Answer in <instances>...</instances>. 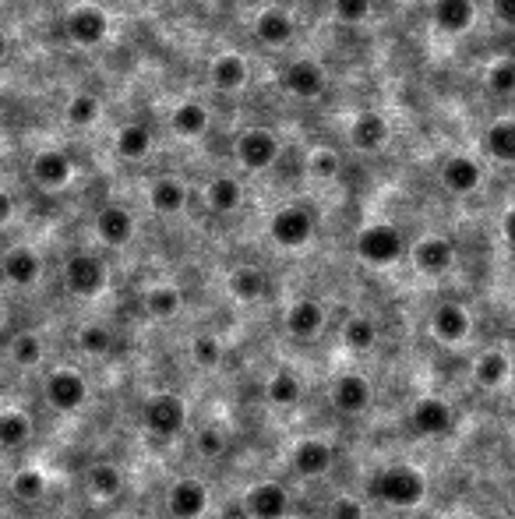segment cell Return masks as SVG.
<instances>
[{"instance_id":"obj_4","label":"cell","mask_w":515,"mask_h":519,"mask_svg":"<svg viewBox=\"0 0 515 519\" xmlns=\"http://www.w3.org/2000/svg\"><path fill=\"white\" fill-rule=\"evenodd\" d=\"M269 237L286 251L307 248L314 237V212L304 209V205H283V209L269 219Z\"/></svg>"},{"instance_id":"obj_51","label":"cell","mask_w":515,"mask_h":519,"mask_svg":"<svg viewBox=\"0 0 515 519\" xmlns=\"http://www.w3.org/2000/svg\"><path fill=\"white\" fill-rule=\"evenodd\" d=\"M4 57H8V36L0 32V61H4Z\"/></svg>"},{"instance_id":"obj_53","label":"cell","mask_w":515,"mask_h":519,"mask_svg":"<svg viewBox=\"0 0 515 519\" xmlns=\"http://www.w3.org/2000/svg\"><path fill=\"white\" fill-rule=\"evenodd\" d=\"M124 4H131V0H124Z\"/></svg>"},{"instance_id":"obj_21","label":"cell","mask_w":515,"mask_h":519,"mask_svg":"<svg viewBox=\"0 0 515 519\" xmlns=\"http://www.w3.org/2000/svg\"><path fill=\"white\" fill-rule=\"evenodd\" d=\"M441 184H445L452 195H473V191L484 184V166L470 156H452L441 166Z\"/></svg>"},{"instance_id":"obj_23","label":"cell","mask_w":515,"mask_h":519,"mask_svg":"<svg viewBox=\"0 0 515 519\" xmlns=\"http://www.w3.org/2000/svg\"><path fill=\"white\" fill-rule=\"evenodd\" d=\"M39 272H43V262L32 248H11L0 258V276L8 279L11 286H32L39 283Z\"/></svg>"},{"instance_id":"obj_7","label":"cell","mask_w":515,"mask_h":519,"mask_svg":"<svg viewBox=\"0 0 515 519\" xmlns=\"http://www.w3.org/2000/svg\"><path fill=\"white\" fill-rule=\"evenodd\" d=\"M279 138L269 128H251L237 138V163L244 170H269L279 159Z\"/></svg>"},{"instance_id":"obj_35","label":"cell","mask_w":515,"mask_h":519,"mask_svg":"<svg viewBox=\"0 0 515 519\" xmlns=\"http://www.w3.org/2000/svg\"><path fill=\"white\" fill-rule=\"evenodd\" d=\"M32 438V421L22 410H4L0 414V449H22Z\"/></svg>"},{"instance_id":"obj_44","label":"cell","mask_w":515,"mask_h":519,"mask_svg":"<svg viewBox=\"0 0 515 519\" xmlns=\"http://www.w3.org/2000/svg\"><path fill=\"white\" fill-rule=\"evenodd\" d=\"M484 85H487V92H494V96H512L515 92V61L512 57L494 61L484 75Z\"/></svg>"},{"instance_id":"obj_6","label":"cell","mask_w":515,"mask_h":519,"mask_svg":"<svg viewBox=\"0 0 515 519\" xmlns=\"http://www.w3.org/2000/svg\"><path fill=\"white\" fill-rule=\"evenodd\" d=\"M64 286H68L75 297H96L103 294L106 286V265L99 255H89V251H78L64 262Z\"/></svg>"},{"instance_id":"obj_28","label":"cell","mask_w":515,"mask_h":519,"mask_svg":"<svg viewBox=\"0 0 515 519\" xmlns=\"http://www.w3.org/2000/svg\"><path fill=\"white\" fill-rule=\"evenodd\" d=\"M226 286H230V294L237 297L240 304H254L265 297L269 279H265L262 269H254V265H237V269L230 272V279H226Z\"/></svg>"},{"instance_id":"obj_18","label":"cell","mask_w":515,"mask_h":519,"mask_svg":"<svg viewBox=\"0 0 515 519\" xmlns=\"http://www.w3.org/2000/svg\"><path fill=\"white\" fill-rule=\"evenodd\" d=\"M346 135H350V145L357 152H378V149H385L392 128L378 110H360L350 121V131H346Z\"/></svg>"},{"instance_id":"obj_46","label":"cell","mask_w":515,"mask_h":519,"mask_svg":"<svg viewBox=\"0 0 515 519\" xmlns=\"http://www.w3.org/2000/svg\"><path fill=\"white\" fill-rule=\"evenodd\" d=\"M371 15V0H336V18L346 25H360Z\"/></svg>"},{"instance_id":"obj_48","label":"cell","mask_w":515,"mask_h":519,"mask_svg":"<svg viewBox=\"0 0 515 519\" xmlns=\"http://www.w3.org/2000/svg\"><path fill=\"white\" fill-rule=\"evenodd\" d=\"M494 15H498V22L515 25V0H494Z\"/></svg>"},{"instance_id":"obj_15","label":"cell","mask_w":515,"mask_h":519,"mask_svg":"<svg viewBox=\"0 0 515 519\" xmlns=\"http://www.w3.org/2000/svg\"><path fill=\"white\" fill-rule=\"evenodd\" d=\"M290 463L300 477H325L336 463V452L325 438H300L290 452Z\"/></svg>"},{"instance_id":"obj_26","label":"cell","mask_w":515,"mask_h":519,"mask_svg":"<svg viewBox=\"0 0 515 519\" xmlns=\"http://www.w3.org/2000/svg\"><path fill=\"white\" fill-rule=\"evenodd\" d=\"M205 202H209V209L219 212V216H230V212H237L240 205H244V188H240L237 177L219 173V177L209 181V188H205Z\"/></svg>"},{"instance_id":"obj_33","label":"cell","mask_w":515,"mask_h":519,"mask_svg":"<svg viewBox=\"0 0 515 519\" xmlns=\"http://www.w3.org/2000/svg\"><path fill=\"white\" fill-rule=\"evenodd\" d=\"M113 149L120 159H145L152 149V131L145 124H124L113 138Z\"/></svg>"},{"instance_id":"obj_22","label":"cell","mask_w":515,"mask_h":519,"mask_svg":"<svg viewBox=\"0 0 515 519\" xmlns=\"http://www.w3.org/2000/svg\"><path fill=\"white\" fill-rule=\"evenodd\" d=\"M434 25L448 36H463L477 22V4L473 0H434Z\"/></svg>"},{"instance_id":"obj_42","label":"cell","mask_w":515,"mask_h":519,"mask_svg":"<svg viewBox=\"0 0 515 519\" xmlns=\"http://www.w3.org/2000/svg\"><path fill=\"white\" fill-rule=\"evenodd\" d=\"M78 346H82L85 354L103 357V354H110L113 350V332L106 329L103 322H89V325L78 329Z\"/></svg>"},{"instance_id":"obj_29","label":"cell","mask_w":515,"mask_h":519,"mask_svg":"<svg viewBox=\"0 0 515 519\" xmlns=\"http://www.w3.org/2000/svg\"><path fill=\"white\" fill-rule=\"evenodd\" d=\"M508 375H512V361H508V354H501V350H484V354L473 361V382H477L480 389H501V385L508 382Z\"/></svg>"},{"instance_id":"obj_14","label":"cell","mask_w":515,"mask_h":519,"mask_svg":"<svg viewBox=\"0 0 515 519\" xmlns=\"http://www.w3.org/2000/svg\"><path fill=\"white\" fill-rule=\"evenodd\" d=\"M29 170H32V181L46 191L68 188V181L75 177V166H71V159L60 149H39L36 156H32Z\"/></svg>"},{"instance_id":"obj_8","label":"cell","mask_w":515,"mask_h":519,"mask_svg":"<svg viewBox=\"0 0 515 519\" xmlns=\"http://www.w3.org/2000/svg\"><path fill=\"white\" fill-rule=\"evenodd\" d=\"M279 82H283V89L290 92V96L318 99L321 92H325V85H329V78H325V68H321L318 61H311V57H297V61L286 64V71Z\"/></svg>"},{"instance_id":"obj_52","label":"cell","mask_w":515,"mask_h":519,"mask_svg":"<svg viewBox=\"0 0 515 519\" xmlns=\"http://www.w3.org/2000/svg\"><path fill=\"white\" fill-rule=\"evenodd\" d=\"M456 519H484V516H473V512H463V516H456Z\"/></svg>"},{"instance_id":"obj_54","label":"cell","mask_w":515,"mask_h":519,"mask_svg":"<svg viewBox=\"0 0 515 519\" xmlns=\"http://www.w3.org/2000/svg\"><path fill=\"white\" fill-rule=\"evenodd\" d=\"M512 407H515V403H512Z\"/></svg>"},{"instance_id":"obj_19","label":"cell","mask_w":515,"mask_h":519,"mask_svg":"<svg viewBox=\"0 0 515 519\" xmlns=\"http://www.w3.org/2000/svg\"><path fill=\"white\" fill-rule=\"evenodd\" d=\"M96 237L106 248H124L135 237V216L124 205H106L96 212Z\"/></svg>"},{"instance_id":"obj_41","label":"cell","mask_w":515,"mask_h":519,"mask_svg":"<svg viewBox=\"0 0 515 519\" xmlns=\"http://www.w3.org/2000/svg\"><path fill=\"white\" fill-rule=\"evenodd\" d=\"M11 495L18 498V502H39V498L46 495V477L43 470L36 467H22L15 477H11Z\"/></svg>"},{"instance_id":"obj_12","label":"cell","mask_w":515,"mask_h":519,"mask_svg":"<svg viewBox=\"0 0 515 519\" xmlns=\"http://www.w3.org/2000/svg\"><path fill=\"white\" fill-rule=\"evenodd\" d=\"M166 509H170L173 519H198L209 509V488L198 477H180L166 491Z\"/></svg>"},{"instance_id":"obj_17","label":"cell","mask_w":515,"mask_h":519,"mask_svg":"<svg viewBox=\"0 0 515 519\" xmlns=\"http://www.w3.org/2000/svg\"><path fill=\"white\" fill-rule=\"evenodd\" d=\"M410 421L420 435H448V431L456 428V410L448 407L445 399L438 396H424L413 403L410 410Z\"/></svg>"},{"instance_id":"obj_27","label":"cell","mask_w":515,"mask_h":519,"mask_svg":"<svg viewBox=\"0 0 515 519\" xmlns=\"http://www.w3.org/2000/svg\"><path fill=\"white\" fill-rule=\"evenodd\" d=\"M254 36L265 46H286L293 39V18L283 8H265L254 18Z\"/></svg>"},{"instance_id":"obj_1","label":"cell","mask_w":515,"mask_h":519,"mask_svg":"<svg viewBox=\"0 0 515 519\" xmlns=\"http://www.w3.org/2000/svg\"><path fill=\"white\" fill-rule=\"evenodd\" d=\"M371 484L374 495L385 505H392V509H417L427 498V477L417 467H410V463H396V467L381 470Z\"/></svg>"},{"instance_id":"obj_47","label":"cell","mask_w":515,"mask_h":519,"mask_svg":"<svg viewBox=\"0 0 515 519\" xmlns=\"http://www.w3.org/2000/svg\"><path fill=\"white\" fill-rule=\"evenodd\" d=\"M329 519H367V509L360 498L339 495V498H332V505H329Z\"/></svg>"},{"instance_id":"obj_2","label":"cell","mask_w":515,"mask_h":519,"mask_svg":"<svg viewBox=\"0 0 515 519\" xmlns=\"http://www.w3.org/2000/svg\"><path fill=\"white\" fill-rule=\"evenodd\" d=\"M357 258L364 265H374V269H389L396 265L399 258L406 255V241H403V230L392 223H371L364 226L357 234V244H353Z\"/></svg>"},{"instance_id":"obj_9","label":"cell","mask_w":515,"mask_h":519,"mask_svg":"<svg viewBox=\"0 0 515 519\" xmlns=\"http://www.w3.org/2000/svg\"><path fill=\"white\" fill-rule=\"evenodd\" d=\"M371 403H374L371 382H367L364 375H357V371H346V375H339L336 382H332V407H336L339 414L357 417L364 414V410H371Z\"/></svg>"},{"instance_id":"obj_49","label":"cell","mask_w":515,"mask_h":519,"mask_svg":"<svg viewBox=\"0 0 515 519\" xmlns=\"http://www.w3.org/2000/svg\"><path fill=\"white\" fill-rule=\"evenodd\" d=\"M501 234H505V244L515 251V205L505 212V219H501Z\"/></svg>"},{"instance_id":"obj_30","label":"cell","mask_w":515,"mask_h":519,"mask_svg":"<svg viewBox=\"0 0 515 519\" xmlns=\"http://www.w3.org/2000/svg\"><path fill=\"white\" fill-rule=\"evenodd\" d=\"M265 399H269L272 407H297L300 399H304V382H300L297 371L279 368L276 375L265 382Z\"/></svg>"},{"instance_id":"obj_20","label":"cell","mask_w":515,"mask_h":519,"mask_svg":"<svg viewBox=\"0 0 515 519\" xmlns=\"http://www.w3.org/2000/svg\"><path fill=\"white\" fill-rule=\"evenodd\" d=\"M283 325L293 339H314L321 329H325V304L314 301V297H304V301L286 308Z\"/></svg>"},{"instance_id":"obj_38","label":"cell","mask_w":515,"mask_h":519,"mask_svg":"<svg viewBox=\"0 0 515 519\" xmlns=\"http://www.w3.org/2000/svg\"><path fill=\"white\" fill-rule=\"evenodd\" d=\"M11 361L25 371L39 368V364H43V339H39L36 332H18V336L11 339Z\"/></svg>"},{"instance_id":"obj_13","label":"cell","mask_w":515,"mask_h":519,"mask_svg":"<svg viewBox=\"0 0 515 519\" xmlns=\"http://www.w3.org/2000/svg\"><path fill=\"white\" fill-rule=\"evenodd\" d=\"M244 512L251 519H286V512H290V495H286V488L276 481L254 484L244 495Z\"/></svg>"},{"instance_id":"obj_3","label":"cell","mask_w":515,"mask_h":519,"mask_svg":"<svg viewBox=\"0 0 515 519\" xmlns=\"http://www.w3.org/2000/svg\"><path fill=\"white\" fill-rule=\"evenodd\" d=\"M142 424L156 438H177L187 428V403L173 392H156V396L145 399Z\"/></svg>"},{"instance_id":"obj_5","label":"cell","mask_w":515,"mask_h":519,"mask_svg":"<svg viewBox=\"0 0 515 519\" xmlns=\"http://www.w3.org/2000/svg\"><path fill=\"white\" fill-rule=\"evenodd\" d=\"M43 396L60 414H75V410H82L85 403H89V382H85V375H78L75 368H57L46 375Z\"/></svg>"},{"instance_id":"obj_24","label":"cell","mask_w":515,"mask_h":519,"mask_svg":"<svg viewBox=\"0 0 515 519\" xmlns=\"http://www.w3.org/2000/svg\"><path fill=\"white\" fill-rule=\"evenodd\" d=\"M187 198H191V191H187V184L180 181V177H156V181L149 184V205L159 216H177V212H184Z\"/></svg>"},{"instance_id":"obj_32","label":"cell","mask_w":515,"mask_h":519,"mask_svg":"<svg viewBox=\"0 0 515 519\" xmlns=\"http://www.w3.org/2000/svg\"><path fill=\"white\" fill-rule=\"evenodd\" d=\"M487 156L498 159V163H515V121L512 117H501L487 128L484 135Z\"/></svg>"},{"instance_id":"obj_43","label":"cell","mask_w":515,"mask_h":519,"mask_svg":"<svg viewBox=\"0 0 515 519\" xmlns=\"http://www.w3.org/2000/svg\"><path fill=\"white\" fill-rule=\"evenodd\" d=\"M191 361L205 371L219 368V364H223V343H219L212 332H202V336L191 339Z\"/></svg>"},{"instance_id":"obj_50","label":"cell","mask_w":515,"mask_h":519,"mask_svg":"<svg viewBox=\"0 0 515 519\" xmlns=\"http://www.w3.org/2000/svg\"><path fill=\"white\" fill-rule=\"evenodd\" d=\"M11 216H15V202H11L8 191H0V226L8 223Z\"/></svg>"},{"instance_id":"obj_40","label":"cell","mask_w":515,"mask_h":519,"mask_svg":"<svg viewBox=\"0 0 515 519\" xmlns=\"http://www.w3.org/2000/svg\"><path fill=\"white\" fill-rule=\"evenodd\" d=\"M339 170H343V159L329 145H318V149L307 152V173H311L314 181H336Z\"/></svg>"},{"instance_id":"obj_16","label":"cell","mask_w":515,"mask_h":519,"mask_svg":"<svg viewBox=\"0 0 515 519\" xmlns=\"http://www.w3.org/2000/svg\"><path fill=\"white\" fill-rule=\"evenodd\" d=\"M470 329H473V318H470V311H466L463 304L445 301V304H438V308L431 311V332H434L438 343H448V346L463 343V339L470 336Z\"/></svg>"},{"instance_id":"obj_37","label":"cell","mask_w":515,"mask_h":519,"mask_svg":"<svg viewBox=\"0 0 515 519\" xmlns=\"http://www.w3.org/2000/svg\"><path fill=\"white\" fill-rule=\"evenodd\" d=\"M142 304H145V311H149L152 318H159V322H163V318H173L180 311V290L177 286H166V283H159V286H149V290H145V297H142Z\"/></svg>"},{"instance_id":"obj_10","label":"cell","mask_w":515,"mask_h":519,"mask_svg":"<svg viewBox=\"0 0 515 519\" xmlns=\"http://www.w3.org/2000/svg\"><path fill=\"white\" fill-rule=\"evenodd\" d=\"M64 25H68V39L78 46H99L110 36V18L99 4H78Z\"/></svg>"},{"instance_id":"obj_25","label":"cell","mask_w":515,"mask_h":519,"mask_svg":"<svg viewBox=\"0 0 515 519\" xmlns=\"http://www.w3.org/2000/svg\"><path fill=\"white\" fill-rule=\"evenodd\" d=\"M209 78L219 92H237L247 85L251 68H247V61L240 57V53H219L216 61L209 64Z\"/></svg>"},{"instance_id":"obj_31","label":"cell","mask_w":515,"mask_h":519,"mask_svg":"<svg viewBox=\"0 0 515 519\" xmlns=\"http://www.w3.org/2000/svg\"><path fill=\"white\" fill-rule=\"evenodd\" d=\"M85 488L96 498H117L120 491H124V474H120L117 463L99 459V463H92V467L85 470Z\"/></svg>"},{"instance_id":"obj_45","label":"cell","mask_w":515,"mask_h":519,"mask_svg":"<svg viewBox=\"0 0 515 519\" xmlns=\"http://www.w3.org/2000/svg\"><path fill=\"white\" fill-rule=\"evenodd\" d=\"M195 449L202 452V459H219L230 449V438H226L223 428H202L195 438Z\"/></svg>"},{"instance_id":"obj_39","label":"cell","mask_w":515,"mask_h":519,"mask_svg":"<svg viewBox=\"0 0 515 519\" xmlns=\"http://www.w3.org/2000/svg\"><path fill=\"white\" fill-rule=\"evenodd\" d=\"M64 117L71 128H92L99 121V99L92 92H75L64 106Z\"/></svg>"},{"instance_id":"obj_36","label":"cell","mask_w":515,"mask_h":519,"mask_svg":"<svg viewBox=\"0 0 515 519\" xmlns=\"http://www.w3.org/2000/svg\"><path fill=\"white\" fill-rule=\"evenodd\" d=\"M343 343H346V350H353V354H364V350H371V346L378 343V325H374V318H367V315L346 318Z\"/></svg>"},{"instance_id":"obj_34","label":"cell","mask_w":515,"mask_h":519,"mask_svg":"<svg viewBox=\"0 0 515 519\" xmlns=\"http://www.w3.org/2000/svg\"><path fill=\"white\" fill-rule=\"evenodd\" d=\"M170 124L180 138H198L209 128V110H205L202 103H180L177 110H173Z\"/></svg>"},{"instance_id":"obj_11","label":"cell","mask_w":515,"mask_h":519,"mask_svg":"<svg viewBox=\"0 0 515 519\" xmlns=\"http://www.w3.org/2000/svg\"><path fill=\"white\" fill-rule=\"evenodd\" d=\"M452 265H456V244L448 241V237L431 234L413 244V269L420 276H445Z\"/></svg>"}]
</instances>
